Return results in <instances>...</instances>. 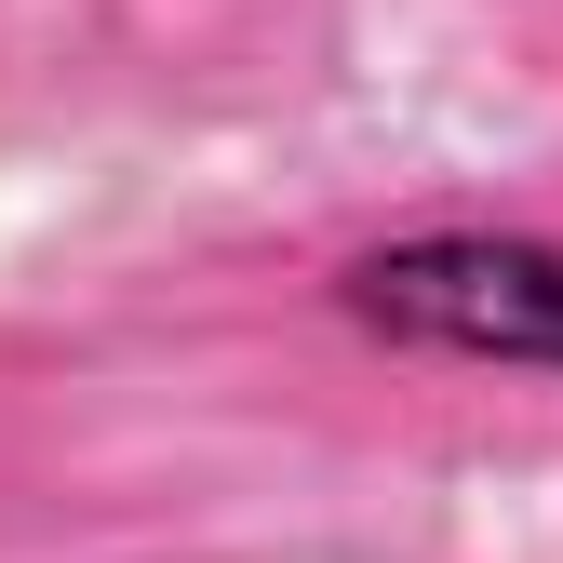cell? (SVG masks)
Instances as JSON below:
<instances>
[{
    "label": "cell",
    "mask_w": 563,
    "mask_h": 563,
    "mask_svg": "<svg viewBox=\"0 0 563 563\" xmlns=\"http://www.w3.org/2000/svg\"><path fill=\"white\" fill-rule=\"evenodd\" d=\"M322 296L389 363L563 376V229H389Z\"/></svg>",
    "instance_id": "obj_1"
}]
</instances>
